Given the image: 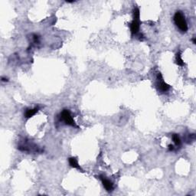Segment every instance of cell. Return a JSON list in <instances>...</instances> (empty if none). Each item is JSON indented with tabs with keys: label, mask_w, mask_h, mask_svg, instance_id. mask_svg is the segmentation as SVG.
Masks as SVG:
<instances>
[{
	"label": "cell",
	"mask_w": 196,
	"mask_h": 196,
	"mask_svg": "<svg viewBox=\"0 0 196 196\" xmlns=\"http://www.w3.org/2000/svg\"><path fill=\"white\" fill-rule=\"evenodd\" d=\"M140 12H139V8L135 7L133 9V20L130 23V31L132 35H136L139 31V27H140Z\"/></svg>",
	"instance_id": "1"
},
{
	"label": "cell",
	"mask_w": 196,
	"mask_h": 196,
	"mask_svg": "<svg viewBox=\"0 0 196 196\" xmlns=\"http://www.w3.org/2000/svg\"><path fill=\"white\" fill-rule=\"evenodd\" d=\"M174 22L181 31L186 32L188 31V25H187L186 20L185 19L184 15L182 14V12L178 11L175 12V15H174Z\"/></svg>",
	"instance_id": "2"
},
{
	"label": "cell",
	"mask_w": 196,
	"mask_h": 196,
	"mask_svg": "<svg viewBox=\"0 0 196 196\" xmlns=\"http://www.w3.org/2000/svg\"><path fill=\"white\" fill-rule=\"evenodd\" d=\"M60 117H61V120L66 125L71 126H73V127L75 128H78V126L75 123L73 117L71 116V112L68 110H64L62 111V113H61V115H60Z\"/></svg>",
	"instance_id": "3"
},
{
	"label": "cell",
	"mask_w": 196,
	"mask_h": 196,
	"mask_svg": "<svg viewBox=\"0 0 196 196\" xmlns=\"http://www.w3.org/2000/svg\"><path fill=\"white\" fill-rule=\"evenodd\" d=\"M156 85H157L158 90H160L161 92L163 93L166 92L169 89V85L164 81L163 76H162L160 73H159L158 75H157V84H156Z\"/></svg>",
	"instance_id": "4"
},
{
	"label": "cell",
	"mask_w": 196,
	"mask_h": 196,
	"mask_svg": "<svg viewBox=\"0 0 196 196\" xmlns=\"http://www.w3.org/2000/svg\"><path fill=\"white\" fill-rule=\"evenodd\" d=\"M100 179L101 180L102 184H103L105 189L108 192H111V191L114 190V184H113V182H110V180L106 179L104 176H102V175L100 176Z\"/></svg>",
	"instance_id": "5"
},
{
	"label": "cell",
	"mask_w": 196,
	"mask_h": 196,
	"mask_svg": "<svg viewBox=\"0 0 196 196\" xmlns=\"http://www.w3.org/2000/svg\"><path fill=\"white\" fill-rule=\"evenodd\" d=\"M68 162H69V165H71V167L74 168V169H79V170L82 171L81 168H80V166L79 165V164H78V159H77L76 157H71V158H69Z\"/></svg>",
	"instance_id": "6"
},
{
	"label": "cell",
	"mask_w": 196,
	"mask_h": 196,
	"mask_svg": "<svg viewBox=\"0 0 196 196\" xmlns=\"http://www.w3.org/2000/svg\"><path fill=\"white\" fill-rule=\"evenodd\" d=\"M38 110H39L38 107H35V108L33 109H29V110H27L25 112V117L27 119L31 118V117H32L34 115H35L36 113L38 111Z\"/></svg>",
	"instance_id": "7"
},
{
	"label": "cell",
	"mask_w": 196,
	"mask_h": 196,
	"mask_svg": "<svg viewBox=\"0 0 196 196\" xmlns=\"http://www.w3.org/2000/svg\"><path fill=\"white\" fill-rule=\"evenodd\" d=\"M175 62H176V64L179 65V66L183 67L185 65V63L183 62V60L182 58V54H181V52H177L176 54V56H175Z\"/></svg>",
	"instance_id": "8"
},
{
	"label": "cell",
	"mask_w": 196,
	"mask_h": 196,
	"mask_svg": "<svg viewBox=\"0 0 196 196\" xmlns=\"http://www.w3.org/2000/svg\"><path fill=\"white\" fill-rule=\"evenodd\" d=\"M173 140L174 143L175 144V146H179L181 145V139H180L179 136H178V134H173Z\"/></svg>",
	"instance_id": "9"
},
{
	"label": "cell",
	"mask_w": 196,
	"mask_h": 196,
	"mask_svg": "<svg viewBox=\"0 0 196 196\" xmlns=\"http://www.w3.org/2000/svg\"><path fill=\"white\" fill-rule=\"evenodd\" d=\"M169 151H173L174 150V146H173V145H169Z\"/></svg>",
	"instance_id": "10"
},
{
	"label": "cell",
	"mask_w": 196,
	"mask_h": 196,
	"mask_svg": "<svg viewBox=\"0 0 196 196\" xmlns=\"http://www.w3.org/2000/svg\"><path fill=\"white\" fill-rule=\"evenodd\" d=\"M2 81H3V82H6V81H8V79L5 78H2Z\"/></svg>",
	"instance_id": "11"
},
{
	"label": "cell",
	"mask_w": 196,
	"mask_h": 196,
	"mask_svg": "<svg viewBox=\"0 0 196 196\" xmlns=\"http://www.w3.org/2000/svg\"><path fill=\"white\" fill-rule=\"evenodd\" d=\"M192 41H193V44H195V43H196L195 38H193V39H192Z\"/></svg>",
	"instance_id": "12"
}]
</instances>
